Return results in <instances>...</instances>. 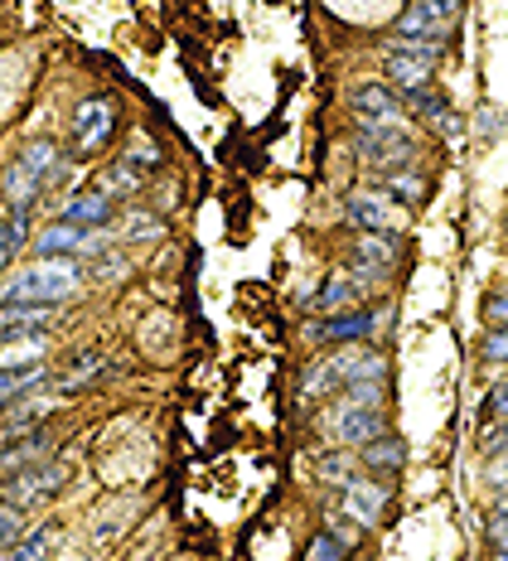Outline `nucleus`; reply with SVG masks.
I'll return each mask as SVG.
<instances>
[{"mask_svg":"<svg viewBox=\"0 0 508 561\" xmlns=\"http://www.w3.org/2000/svg\"><path fill=\"white\" fill-rule=\"evenodd\" d=\"M68 180V156L54 136H30L15 156L0 165V204L5 208H39L54 184Z\"/></svg>","mask_w":508,"mask_h":561,"instance_id":"nucleus-1","label":"nucleus"},{"mask_svg":"<svg viewBox=\"0 0 508 561\" xmlns=\"http://www.w3.org/2000/svg\"><path fill=\"white\" fill-rule=\"evenodd\" d=\"M122 126H126V116L112 92H88V98H78L74 107H68V160H78V165L102 160L116 146Z\"/></svg>","mask_w":508,"mask_h":561,"instance_id":"nucleus-2","label":"nucleus"},{"mask_svg":"<svg viewBox=\"0 0 508 561\" xmlns=\"http://www.w3.org/2000/svg\"><path fill=\"white\" fill-rule=\"evenodd\" d=\"M82 262L74 256H34L30 266L10 272V280L0 286V300H30V306H68L82 290Z\"/></svg>","mask_w":508,"mask_h":561,"instance_id":"nucleus-3","label":"nucleus"},{"mask_svg":"<svg viewBox=\"0 0 508 561\" xmlns=\"http://www.w3.org/2000/svg\"><path fill=\"white\" fill-rule=\"evenodd\" d=\"M353 156H359V165L369 170V180H373V174L417 165L421 140H417V131H411V122H397V126L353 122Z\"/></svg>","mask_w":508,"mask_h":561,"instance_id":"nucleus-4","label":"nucleus"},{"mask_svg":"<svg viewBox=\"0 0 508 561\" xmlns=\"http://www.w3.org/2000/svg\"><path fill=\"white\" fill-rule=\"evenodd\" d=\"M393 421H387V407H353L345 397H329V407L320 412V436L325 446H345V450H363L369 440L387 436Z\"/></svg>","mask_w":508,"mask_h":561,"instance_id":"nucleus-5","label":"nucleus"},{"mask_svg":"<svg viewBox=\"0 0 508 561\" xmlns=\"http://www.w3.org/2000/svg\"><path fill=\"white\" fill-rule=\"evenodd\" d=\"M402 252H407L402 232H353L345 266H349V276L363 286V296H373V290L402 266Z\"/></svg>","mask_w":508,"mask_h":561,"instance_id":"nucleus-6","label":"nucleus"},{"mask_svg":"<svg viewBox=\"0 0 508 561\" xmlns=\"http://www.w3.org/2000/svg\"><path fill=\"white\" fill-rule=\"evenodd\" d=\"M335 494H339L335 513L349 518L359 533H377L387 518H393V504H397L393 479H377V474H353L345 489H335Z\"/></svg>","mask_w":508,"mask_h":561,"instance_id":"nucleus-7","label":"nucleus"},{"mask_svg":"<svg viewBox=\"0 0 508 561\" xmlns=\"http://www.w3.org/2000/svg\"><path fill=\"white\" fill-rule=\"evenodd\" d=\"M383 324H387V310H377V306H353V310H339V314H311V324H305V344L311 348L369 344Z\"/></svg>","mask_w":508,"mask_h":561,"instance_id":"nucleus-8","label":"nucleus"},{"mask_svg":"<svg viewBox=\"0 0 508 561\" xmlns=\"http://www.w3.org/2000/svg\"><path fill=\"white\" fill-rule=\"evenodd\" d=\"M68 479H74V465L68 460H58V455H49V460H39V465H30V470H20V474H10L5 479V499L10 504H20V508H49L58 494L68 489Z\"/></svg>","mask_w":508,"mask_h":561,"instance_id":"nucleus-9","label":"nucleus"},{"mask_svg":"<svg viewBox=\"0 0 508 561\" xmlns=\"http://www.w3.org/2000/svg\"><path fill=\"white\" fill-rule=\"evenodd\" d=\"M465 20V0H407L393 20V34H417V39L455 44V30Z\"/></svg>","mask_w":508,"mask_h":561,"instance_id":"nucleus-10","label":"nucleus"},{"mask_svg":"<svg viewBox=\"0 0 508 561\" xmlns=\"http://www.w3.org/2000/svg\"><path fill=\"white\" fill-rule=\"evenodd\" d=\"M339 218H345L349 232H402V224H407V214H402L377 184L349 190L345 204H339Z\"/></svg>","mask_w":508,"mask_h":561,"instance_id":"nucleus-11","label":"nucleus"},{"mask_svg":"<svg viewBox=\"0 0 508 561\" xmlns=\"http://www.w3.org/2000/svg\"><path fill=\"white\" fill-rule=\"evenodd\" d=\"M30 252H34V256H74V262H82V256L108 252V232L78 228V224H68V218H54V224L34 228Z\"/></svg>","mask_w":508,"mask_h":561,"instance_id":"nucleus-12","label":"nucleus"},{"mask_svg":"<svg viewBox=\"0 0 508 561\" xmlns=\"http://www.w3.org/2000/svg\"><path fill=\"white\" fill-rule=\"evenodd\" d=\"M349 112H353V122H377V126L411 122L407 98H402L387 78H363V83H353L349 88Z\"/></svg>","mask_w":508,"mask_h":561,"instance_id":"nucleus-13","label":"nucleus"},{"mask_svg":"<svg viewBox=\"0 0 508 561\" xmlns=\"http://www.w3.org/2000/svg\"><path fill=\"white\" fill-rule=\"evenodd\" d=\"M112 364H108V354L102 348H74L68 354V364L49 378V388L54 392H82V388H102V382L112 378Z\"/></svg>","mask_w":508,"mask_h":561,"instance_id":"nucleus-14","label":"nucleus"},{"mask_svg":"<svg viewBox=\"0 0 508 561\" xmlns=\"http://www.w3.org/2000/svg\"><path fill=\"white\" fill-rule=\"evenodd\" d=\"M359 528H353L349 518H329L325 528H315L311 533V542H305V552H301V561H353V552H359Z\"/></svg>","mask_w":508,"mask_h":561,"instance_id":"nucleus-15","label":"nucleus"},{"mask_svg":"<svg viewBox=\"0 0 508 561\" xmlns=\"http://www.w3.org/2000/svg\"><path fill=\"white\" fill-rule=\"evenodd\" d=\"M373 184L383 190L402 214H417V208H427L431 198V174L417 170V165H402V170H387V174H373Z\"/></svg>","mask_w":508,"mask_h":561,"instance_id":"nucleus-16","label":"nucleus"},{"mask_svg":"<svg viewBox=\"0 0 508 561\" xmlns=\"http://www.w3.org/2000/svg\"><path fill=\"white\" fill-rule=\"evenodd\" d=\"M49 455H58V446H54V431H44V426H34V431H25V436L5 440V446H0V484H5L10 474L30 470V465L49 460Z\"/></svg>","mask_w":508,"mask_h":561,"instance_id":"nucleus-17","label":"nucleus"},{"mask_svg":"<svg viewBox=\"0 0 508 561\" xmlns=\"http://www.w3.org/2000/svg\"><path fill=\"white\" fill-rule=\"evenodd\" d=\"M436 68H441V64H431V58L402 54V49H383V78L402 92V98H411V92H427V88H436Z\"/></svg>","mask_w":508,"mask_h":561,"instance_id":"nucleus-18","label":"nucleus"},{"mask_svg":"<svg viewBox=\"0 0 508 561\" xmlns=\"http://www.w3.org/2000/svg\"><path fill=\"white\" fill-rule=\"evenodd\" d=\"M363 286L349 276V266H339V272H329L320 280V290H315L311 300H305V314H339V310H353V306H363Z\"/></svg>","mask_w":508,"mask_h":561,"instance_id":"nucleus-19","label":"nucleus"},{"mask_svg":"<svg viewBox=\"0 0 508 561\" xmlns=\"http://www.w3.org/2000/svg\"><path fill=\"white\" fill-rule=\"evenodd\" d=\"M58 218H68V224H78V228H98V232H108V228L116 224V198H112V194H102L98 184H92V190H78L74 198H64Z\"/></svg>","mask_w":508,"mask_h":561,"instance_id":"nucleus-20","label":"nucleus"},{"mask_svg":"<svg viewBox=\"0 0 508 561\" xmlns=\"http://www.w3.org/2000/svg\"><path fill=\"white\" fill-rule=\"evenodd\" d=\"M58 306H30V300H0V344L20 334H44L54 324Z\"/></svg>","mask_w":508,"mask_h":561,"instance_id":"nucleus-21","label":"nucleus"},{"mask_svg":"<svg viewBox=\"0 0 508 561\" xmlns=\"http://www.w3.org/2000/svg\"><path fill=\"white\" fill-rule=\"evenodd\" d=\"M54 378L49 364H30V368H0V416L10 412V407H20L25 397L44 392Z\"/></svg>","mask_w":508,"mask_h":561,"instance_id":"nucleus-22","label":"nucleus"},{"mask_svg":"<svg viewBox=\"0 0 508 561\" xmlns=\"http://www.w3.org/2000/svg\"><path fill=\"white\" fill-rule=\"evenodd\" d=\"M359 465H363V474L397 479L402 470H407V440H402L397 431H387V436H377V440H369V446L359 450Z\"/></svg>","mask_w":508,"mask_h":561,"instance_id":"nucleus-23","label":"nucleus"},{"mask_svg":"<svg viewBox=\"0 0 508 561\" xmlns=\"http://www.w3.org/2000/svg\"><path fill=\"white\" fill-rule=\"evenodd\" d=\"M339 388H345V382H339L335 358H329V348H320V354L301 368V402H329V397H339Z\"/></svg>","mask_w":508,"mask_h":561,"instance_id":"nucleus-24","label":"nucleus"},{"mask_svg":"<svg viewBox=\"0 0 508 561\" xmlns=\"http://www.w3.org/2000/svg\"><path fill=\"white\" fill-rule=\"evenodd\" d=\"M146 180H150V174H140L132 160H122V156H108V165L98 170V190H102V194H112L116 204H122V198L146 194Z\"/></svg>","mask_w":508,"mask_h":561,"instance_id":"nucleus-25","label":"nucleus"},{"mask_svg":"<svg viewBox=\"0 0 508 561\" xmlns=\"http://www.w3.org/2000/svg\"><path fill=\"white\" fill-rule=\"evenodd\" d=\"M353 474H363L359 465V450H345V446H325L315 455V479H320L325 489H345Z\"/></svg>","mask_w":508,"mask_h":561,"instance_id":"nucleus-26","label":"nucleus"},{"mask_svg":"<svg viewBox=\"0 0 508 561\" xmlns=\"http://www.w3.org/2000/svg\"><path fill=\"white\" fill-rule=\"evenodd\" d=\"M49 348H54L49 330H44V334H20V339H5V344H0V368H30V364H49Z\"/></svg>","mask_w":508,"mask_h":561,"instance_id":"nucleus-27","label":"nucleus"},{"mask_svg":"<svg viewBox=\"0 0 508 561\" xmlns=\"http://www.w3.org/2000/svg\"><path fill=\"white\" fill-rule=\"evenodd\" d=\"M58 557V523H39L10 547L5 561H54Z\"/></svg>","mask_w":508,"mask_h":561,"instance_id":"nucleus-28","label":"nucleus"},{"mask_svg":"<svg viewBox=\"0 0 508 561\" xmlns=\"http://www.w3.org/2000/svg\"><path fill=\"white\" fill-rule=\"evenodd\" d=\"M160 232H165V218H160V214H146V208H126L122 238L132 242V248H140V242H160Z\"/></svg>","mask_w":508,"mask_h":561,"instance_id":"nucleus-29","label":"nucleus"},{"mask_svg":"<svg viewBox=\"0 0 508 561\" xmlns=\"http://www.w3.org/2000/svg\"><path fill=\"white\" fill-rule=\"evenodd\" d=\"M25 533H30V513L20 504H10V499H0V561L10 557V547H15Z\"/></svg>","mask_w":508,"mask_h":561,"instance_id":"nucleus-30","label":"nucleus"},{"mask_svg":"<svg viewBox=\"0 0 508 561\" xmlns=\"http://www.w3.org/2000/svg\"><path fill=\"white\" fill-rule=\"evenodd\" d=\"M339 397H345V402H353V407H387V378H369V382H345V388H339Z\"/></svg>","mask_w":508,"mask_h":561,"instance_id":"nucleus-31","label":"nucleus"},{"mask_svg":"<svg viewBox=\"0 0 508 561\" xmlns=\"http://www.w3.org/2000/svg\"><path fill=\"white\" fill-rule=\"evenodd\" d=\"M122 160H132V165H136L140 174H156V170H165V150H160L150 136H136L132 146L122 150Z\"/></svg>","mask_w":508,"mask_h":561,"instance_id":"nucleus-32","label":"nucleus"},{"mask_svg":"<svg viewBox=\"0 0 508 561\" xmlns=\"http://www.w3.org/2000/svg\"><path fill=\"white\" fill-rule=\"evenodd\" d=\"M484 552L489 557L508 552V513L494 508V504H489V513H484Z\"/></svg>","mask_w":508,"mask_h":561,"instance_id":"nucleus-33","label":"nucleus"},{"mask_svg":"<svg viewBox=\"0 0 508 561\" xmlns=\"http://www.w3.org/2000/svg\"><path fill=\"white\" fill-rule=\"evenodd\" d=\"M479 358H484L489 368H508V324H494V330H484Z\"/></svg>","mask_w":508,"mask_h":561,"instance_id":"nucleus-34","label":"nucleus"},{"mask_svg":"<svg viewBox=\"0 0 508 561\" xmlns=\"http://www.w3.org/2000/svg\"><path fill=\"white\" fill-rule=\"evenodd\" d=\"M504 112L499 107H489V102H484V107L475 112V136H479V146H494V140L504 136Z\"/></svg>","mask_w":508,"mask_h":561,"instance_id":"nucleus-35","label":"nucleus"},{"mask_svg":"<svg viewBox=\"0 0 508 561\" xmlns=\"http://www.w3.org/2000/svg\"><path fill=\"white\" fill-rule=\"evenodd\" d=\"M479 314H484V324H508V286H494V290H484V300H479Z\"/></svg>","mask_w":508,"mask_h":561,"instance_id":"nucleus-36","label":"nucleus"},{"mask_svg":"<svg viewBox=\"0 0 508 561\" xmlns=\"http://www.w3.org/2000/svg\"><path fill=\"white\" fill-rule=\"evenodd\" d=\"M508 450V421H484L479 431V455L489 460V455H504Z\"/></svg>","mask_w":508,"mask_h":561,"instance_id":"nucleus-37","label":"nucleus"},{"mask_svg":"<svg viewBox=\"0 0 508 561\" xmlns=\"http://www.w3.org/2000/svg\"><path fill=\"white\" fill-rule=\"evenodd\" d=\"M479 421H508V382L489 388V397L479 402Z\"/></svg>","mask_w":508,"mask_h":561,"instance_id":"nucleus-38","label":"nucleus"},{"mask_svg":"<svg viewBox=\"0 0 508 561\" xmlns=\"http://www.w3.org/2000/svg\"><path fill=\"white\" fill-rule=\"evenodd\" d=\"M484 484H489L494 494H508V450L484 460Z\"/></svg>","mask_w":508,"mask_h":561,"instance_id":"nucleus-39","label":"nucleus"},{"mask_svg":"<svg viewBox=\"0 0 508 561\" xmlns=\"http://www.w3.org/2000/svg\"><path fill=\"white\" fill-rule=\"evenodd\" d=\"M10 262H15V242H10V224H5V208H0V276L10 272Z\"/></svg>","mask_w":508,"mask_h":561,"instance_id":"nucleus-40","label":"nucleus"},{"mask_svg":"<svg viewBox=\"0 0 508 561\" xmlns=\"http://www.w3.org/2000/svg\"><path fill=\"white\" fill-rule=\"evenodd\" d=\"M494 508H504V513H508V494H494Z\"/></svg>","mask_w":508,"mask_h":561,"instance_id":"nucleus-41","label":"nucleus"},{"mask_svg":"<svg viewBox=\"0 0 508 561\" xmlns=\"http://www.w3.org/2000/svg\"><path fill=\"white\" fill-rule=\"evenodd\" d=\"M484 561H508V552H504V557H484Z\"/></svg>","mask_w":508,"mask_h":561,"instance_id":"nucleus-42","label":"nucleus"}]
</instances>
